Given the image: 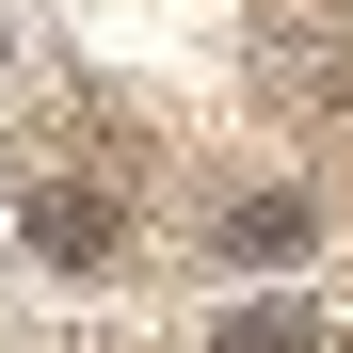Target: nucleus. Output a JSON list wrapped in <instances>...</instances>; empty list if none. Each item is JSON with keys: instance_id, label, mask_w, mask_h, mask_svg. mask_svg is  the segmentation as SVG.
Instances as JSON below:
<instances>
[{"instance_id": "f257e3e1", "label": "nucleus", "mask_w": 353, "mask_h": 353, "mask_svg": "<svg viewBox=\"0 0 353 353\" xmlns=\"http://www.w3.org/2000/svg\"><path fill=\"white\" fill-rule=\"evenodd\" d=\"M129 225H112L97 193H32V257H112Z\"/></svg>"}, {"instance_id": "7ed1b4c3", "label": "nucleus", "mask_w": 353, "mask_h": 353, "mask_svg": "<svg viewBox=\"0 0 353 353\" xmlns=\"http://www.w3.org/2000/svg\"><path fill=\"white\" fill-rule=\"evenodd\" d=\"M209 353H305V305H241V321H225Z\"/></svg>"}, {"instance_id": "f03ea898", "label": "nucleus", "mask_w": 353, "mask_h": 353, "mask_svg": "<svg viewBox=\"0 0 353 353\" xmlns=\"http://www.w3.org/2000/svg\"><path fill=\"white\" fill-rule=\"evenodd\" d=\"M305 225H321V209H305V193H257V209H241V225H225V257H289V241H305Z\"/></svg>"}]
</instances>
